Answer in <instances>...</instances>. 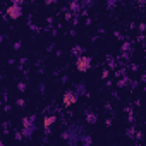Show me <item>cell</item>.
<instances>
[{
	"label": "cell",
	"instance_id": "obj_1",
	"mask_svg": "<svg viewBox=\"0 0 146 146\" xmlns=\"http://www.w3.org/2000/svg\"><path fill=\"white\" fill-rule=\"evenodd\" d=\"M76 65H78V70H79V72H86V70L91 67V58H90V57H79Z\"/></svg>",
	"mask_w": 146,
	"mask_h": 146
},
{
	"label": "cell",
	"instance_id": "obj_2",
	"mask_svg": "<svg viewBox=\"0 0 146 146\" xmlns=\"http://www.w3.org/2000/svg\"><path fill=\"white\" fill-rule=\"evenodd\" d=\"M76 100H78V98H76V95L72 93V91H67V93L64 95V105H65V107L74 105V103H76Z\"/></svg>",
	"mask_w": 146,
	"mask_h": 146
},
{
	"label": "cell",
	"instance_id": "obj_3",
	"mask_svg": "<svg viewBox=\"0 0 146 146\" xmlns=\"http://www.w3.org/2000/svg\"><path fill=\"white\" fill-rule=\"evenodd\" d=\"M7 14H9L11 17H14V19H16V17H19L21 11H19V7H16V5H14V7H11V9L7 11Z\"/></svg>",
	"mask_w": 146,
	"mask_h": 146
},
{
	"label": "cell",
	"instance_id": "obj_4",
	"mask_svg": "<svg viewBox=\"0 0 146 146\" xmlns=\"http://www.w3.org/2000/svg\"><path fill=\"white\" fill-rule=\"evenodd\" d=\"M55 122V117H45V120H43V125H45V129L48 127V125H52Z\"/></svg>",
	"mask_w": 146,
	"mask_h": 146
}]
</instances>
